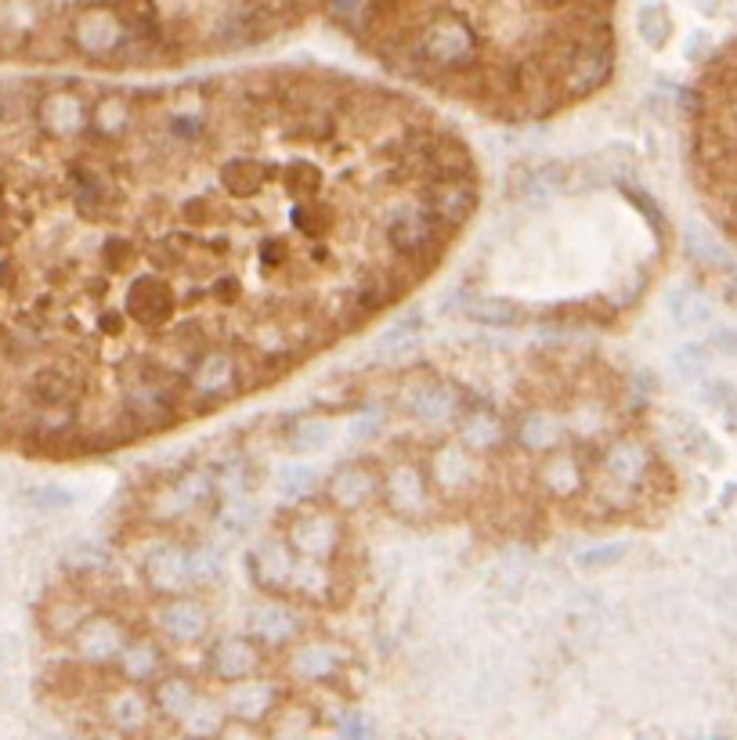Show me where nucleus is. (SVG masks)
Instances as JSON below:
<instances>
[{
  "label": "nucleus",
  "instance_id": "37",
  "mask_svg": "<svg viewBox=\"0 0 737 740\" xmlns=\"http://www.w3.org/2000/svg\"><path fill=\"white\" fill-rule=\"evenodd\" d=\"M420 337V315H406L401 322H395V326L387 329V337H379V351H390V347H406Z\"/></svg>",
  "mask_w": 737,
  "mask_h": 740
},
{
  "label": "nucleus",
  "instance_id": "13",
  "mask_svg": "<svg viewBox=\"0 0 737 740\" xmlns=\"http://www.w3.org/2000/svg\"><path fill=\"white\" fill-rule=\"evenodd\" d=\"M669 315L679 329H701L712 322V307L705 296L690 293V289H676V293L669 296Z\"/></svg>",
  "mask_w": 737,
  "mask_h": 740
},
{
  "label": "nucleus",
  "instance_id": "2",
  "mask_svg": "<svg viewBox=\"0 0 737 740\" xmlns=\"http://www.w3.org/2000/svg\"><path fill=\"white\" fill-rule=\"evenodd\" d=\"M73 44L80 54L95 58V62H101V58H109V54H120L126 48V26L120 19V11L117 8L80 11L73 19Z\"/></svg>",
  "mask_w": 737,
  "mask_h": 740
},
{
  "label": "nucleus",
  "instance_id": "23",
  "mask_svg": "<svg viewBox=\"0 0 737 740\" xmlns=\"http://www.w3.org/2000/svg\"><path fill=\"white\" fill-rule=\"evenodd\" d=\"M452 409H456V401L448 390H423L416 404H412V412H416L423 423H445L448 415H452Z\"/></svg>",
  "mask_w": 737,
  "mask_h": 740
},
{
  "label": "nucleus",
  "instance_id": "17",
  "mask_svg": "<svg viewBox=\"0 0 737 740\" xmlns=\"http://www.w3.org/2000/svg\"><path fill=\"white\" fill-rule=\"evenodd\" d=\"M264 178H268V170H264L261 163H253V159H232V163L225 167L221 173V181H225V189L232 192V195H250V192H257Z\"/></svg>",
  "mask_w": 737,
  "mask_h": 740
},
{
  "label": "nucleus",
  "instance_id": "30",
  "mask_svg": "<svg viewBox=\"0 0 737 740\" xmlns=\"http://www.w3.org/2000/svg\"><path fill=\"white\" fill-rule=\"evenodd\" d=\"M557 437H560V426L549 420V415H532V420H524L521 426V441L528 448H549V445H557Z\"/></svg>",
  "mask_w": 737,
  "mask_h": 740
},
{
  "label": "nucleus",
  "instance_id": "11",
  "mask_svg": "<svg viewBox=\"0 0 737 740\" xmlns=\"http://www.w3.org/2000/svg\"><path fill=\"white\" fill-rule=\"evenodd\" d=\"M148 582L156 589H164V593H174L184 582H189V557H181L178 549H159L153 560H148Z\"/></svg>",
  "mask_w": 737,
  "mask_h": 740
},
{
  "label": "nucleus",
  "instance_id": "12",
  "mask_svg": "<svg viewBox=\"0 0 737 740\" xmlns=\"http://www.w3.org/2000/svg\"><path fill=\"white\" fill-rule=\"evenodd\" d=\"M164 629L167 635H174V640H195V635L206 629V610L200 604H192V599H174V604H167L164 610Z\"/></svg>",
  "mask_w": 737,
  "mask_h": 740
},
{
  "label": "nucleus",
  "instance_id": "29",
  "mask_svg": "<svg viewBox=\"0 0 737 740\" xmlns=\"http://www.w3.org/2000/svg\"><path fill=\"white\" fill-rule=\"evenodd\" d=\"M673 365H676L679 376L701 379V376L709 373V351L701 343H687V347H679V351L673 354Z\"/></svg>",
  "mask_w": 737,
  "mask_h": 740
},
{
  "label": "nucleus",
  "instance_id": "26",
  "mask_svg": "<svg viewBox=\"0 0 737 740\" xmlns=\"http://www.w3.org/2000/svg\"><path fill=\"white\" fill-rule=\"evenodd\" d=\"M228 704H232L235 715H243V719H253V715H261L264 708L271 704V687H239L232 697H228Z\"/></svg>",
  "mask_w": 737,
  "mask_h": 740
},
{
  "label": "nucleus",
  "instance_id": "3",
  "mask_svg": "<svg viewBox=\"0 0 737 740\" xmlns=\"http://www.w3.org/2000/svg\"><path fill=\"white\" fill-rule=\"evenodd\" d=\"M437 235H442V225L434 221L427 206H406L387 217V242L409 260L427 257V250L437 246Z\"/></svg>",
  "mask_w": 737,
  "mask_h": 740
},
{
  "label": "nucleus",
  "instance_id": "4",
  "mask_svg": "<svg viewBox=\"0 0 737 740\" xmlns=\"http://www.w3.org/2000/svg\"><path fill=\"white\" fill-rule=\"evenodd\" d=\"M423 206L437 225H463L478 206L474 178H437L434 189L423 195Z\"/></svg>",
  "mask_w": 737,
  "mask_h": 740
},
{
  "label": "nucleus",
  "instance_id": "18",
  "mask_svg": "<svg viewBox=\"0 0 737 740\" xmlns=\"http://www.w3.org/2000/svg\"><path fill=\"white\" fill-rule=\"evenodd\" d=\"M431 473L437 481L445 484V488H452V484H463L467 473H470V459H467V445L463 448H442L434 459H431Z\"/></svg>",
  "mask_w": 737,
  "mask_h": 740
},
{
  "label": "nucleus",
  "instance_id": "15",
  "mask_svg": "<svg viewBox=\"0 0 737 740\" xmlns=\"http://www.w3.org/2000/svg\"><path fill=\"white\" fill-rule=\"evenodd\" d=\"M637 33L643 37L648 48H665L673 37V19L662 4H643L637 15Z\"/></svg>",
  "mask_w": 737,
  "mask_h": 740
},
{
  "label": "nucleus",
  "instance_id": "42",
  "mask_svg": "<svg viewBox=\"0 0 737 740\" xmlns=\"http://www.w3.org/2000/svg\"><path fill=\"white\" fill-rule=\"evenodd\" d=\"M33 499H37L44 510H65V506H73V495L62 492V488H37L33 492Z\"/></svg>",
  "mask_w": 737,
  "mask_h": 740
},
{
  "label": "nucleus",
  "instance_id": "22",
  "mask_svg": "<svg viewBox=\"0 0 737 740\" xmlns=\"http://www.w3.org/2000/svg\"><path fill=\"white\" fill-rule=\"evenodd\" d=\"M290 441L297 452H318V448H326L333 441V426L326 420H301Z\"/></svg>",
  "mask_w": 737,
  "mask_h": 740
},
{
  "label": "nucleus",
  "instance_id": "9",
  "mask_svg": "<svg viewBox=\"0 0 737 740\" xmlns=\"http://www.w3.org/2000/svg\"><path fill=\"white\" fill-rule=\"evenodd\" d=\"M604 473L615 484H637L643 473H648V452H643L640 445H632V441H621V445L612 448V452H607Z\"/></svg>",
  "mask_w": 737,
  "mask_h": 740
},
{
  "label": "nucleus",
  "instance_id": "21",
  "mask_svg": "<svg viewBox=\"0 0 737 740\" xmlns=\"http://www.w3.org/2000/svg\"><path fill=\"white\" fill-rule=\"evenodd\" d=\"M131 116H134V109H131V101H126V98H106V101H98L95 123H98L101 134H120V131H126Z\"/></svg>",
  "mask_w": 737,
  "mask_h": 740
},
{
  "label": "nucleus",
  "instance_id": "39",
  "mask_svg": "<svg viewBox=\"0 0 737 740\" xmlns=\"http://www.w3.org/2000/svg\"><path fill=\"white\" fill-rule=\"evenodd\" d=\"M687 253H690V257H698V260H705V264H723L720 246L705 235V231H698V228L687 231Z\"/></svg>",
  "mask_w": 737,
  "mask_h": 740
},
{
  "label": "nucleus",
  "instance_id": "38",
  "mask_svg": "<svg viewBox=\"0 0 737 740\" xmlns=\"http://www.w3.org/2000/svg\"><path fill=\"white\" fill-rule=\"evenodd\" d=\"M112 723L123 726V730H137V726L145 723V704L134 697V693H123V697L117 701V708L109 712Z\"/></svg>",
  "mask_w": 737,
  "mask_h": 740
},
{
  "label": "nucleus",
  "instance_id": "8",
  "mask_svg": "<svg viewBox=\"0 0 737 740\" xmlns=\"http://www.w3.org/2000/svg\"><path fill=\"white\" fill-rule=\"evenodd\" d=\"M76 643H80V654H87V657H109V654L123 651V632L112 626V621H106V618H90V621H84V626H80Z\"/></svg>",
  "mask_w": 737,
  "mask_h": 740
},
{
  "label": "nucleus",
  "instance_id": "36",
  "mask_svg": "<svg viewBox=\"0 0 737 740\" xmlns=\"http://www.w3.org/2000/svg\"><path fill=\"white\" fill-rule=\"evenodd\" d=\"M301 546L307 553H326L333 546V527H329V520L326 517H315V520H307V524L301 527Z\"/></svg>",
  "mask_w": 737,
  "mask_h": 740
},
{
  "label": "nucleus",
  "instance_id": "7",
  "mask_svg": "<svg viewBox=\"0 0 737 740\" xmlns=\"http://www.w3.org/2000/svg\"><path fill=\"white\" fill-rule=\"evenodd\" d=\"M40 123L55 134L84 131V101L73 95H51L40 101Z\"/></svg>",
  "mask_w": 737,
  "mask_h": 740
},
{
  "label": "nucleus",
  "instance_id": "1",
  "mask_svg": "<svg viewBox=\"0 0 737 740\" xmlns=\"http://www.w3.org/2000/svg\"><path fill=\"white\" fill-rule=\"evenodd\" d=\"M416 58L423 65L431 69H442V73H456V69H467L474 62L478 54V44H474V33L463 19L456 15H437L434 22L420 29V40H416Z\"/></svg>",
  "mask_w": 737,
  "mask_h": 740
},
{
  "label": "nucleus",
  "instance_id": "10",
  "mask_svg": "<svg viewBox=\"0 0 737 740\" xmlns=\"http://www.w3.org/2000/svg\"><path fill=\"white\" fill-rule=\"evenodd\" d=\"M232 384H235V362H232V357L221 354V351L206 354L200 362V373H195V395L214 398V395H225Z\"/></svg>",
  "mask_w": 737,
  "mask_h": 740
},
{
  "label": "nucleus",
  "instance_id": "33",
  "mask_svg": "<svg viewBox=\"0 0 737 740\" xmlns=\"http://www.w3.org/2000/svg\"><path fill=\"white\" fill-rule=\"evenodd\" d=\"M499 437H503L499 423L488 420V415H474V420L463 426V445L467 448H492Z\"/></svg>",
  "mask_w": 737,
  "mask_h": 740
},
{
  "label": "nucleus",
  "instance_id": "41",
  "mask_svg": "<svg viewBox=\"0 0 737 740\" xmlns=\"http://www.w3.org/2000/svg\"><path fill=\"white\" fill-rule=\"evenodd\" d=\"M286 184H290L293 192H307L318 184V170L311 163H290L286 167Z\"/></svg>",
  "mask_w": 737,
  "mask_h": 740
},
{
  "label": "nucleus",
  "instance_id": "32",
  "mask_svg": "<svg viewBox=\"0 0 737 740\" xmlns=\"http://www.w3.org/2000/svg\"><path fill=\"white\" fill-rule=\"evenodd\" d=\"M159 701H164V708L174 715H189L195 708V693L184 679H167V683L159 687Z\"/></svg>",
  "mask_w": 737,
  "mask_h": 740
},
{
  "label": "nucleus",
  "instance_id": "5",
  "mask_svg": "<svg viewBox=\"0 0 737 740\" xmlns=\"http://www.w3.org/2000/svg\"><path fill=\"white\" fill-rule=\"evenodd\" d=\"M607 76H612V51H607V44L579 40V48H575L560 80H564V90H568V95H590V90L601 87Z\"/></svg>",
  "mask_w": 737,
  "mask_h": 740
},
{
  "label": "nucleus",
  "instance_id": "19",
  "mask_svg": "<svg viewBox=\"0 0 737 740\" xmlns=\"http://www.w3.org/2000/svg\"><path fill=\"white\" fill-rule=\"evenodd\" d=\"M564 184H568V167L546 163L543 170L528 173V181L521 184V195H528V199H546V195H557Z\"/></svg>",
  "mask_w": 737,
  "mask_h": 740
},
{
  "label": "nucleus",
  "instance_id": "6",
  "mask_svg": "<svg viewBox=\"0 0 737 740\" xmlns=\"http://www.w3.org/2000/svg\"><path fill=\"white\" fill-rule=\"evenodd\" d=\"M131 315L142 326H159L170 315V286L159 275H145L131 289Z\"/></svg>",
  "mask_w": 737,
  "mask_h": 740
},
{
  "label": "nucleus",
  "instance_id": "28",
  "mask_svg": "<svg viewBox=\"0 0 737 740\" xmlns=\"http://www.w3.org/2000/svg\"><path fill=\"white\" fill-rule=\"evenodd\" d=\"M333 665H337V657H333L326 646H307V651L293 657V668L304 679H322L326 672H333Z\"/></svg>",
  "mask_w": 737,
  "mask_h": 740
},
{
  "label": "nucleus",
  "instance_id": "45",
  "mask_svg": "<svg viewBox=\"0 0 737 740\" xmlns=\"http://www.w3.org/2000/svg\"><path fill=\"white\" fill-rule=\"evenodd\" d=\"M727 300H730V304H737V275L727 282Z\"/></svg>",
  "mask_w": 737,
  "mask_h": 740
},
{
  "label": "nucleus",
  "instance_id": "40",
  "mask_svg": "<svg viewBox=\"0 0 737 740\" xmlns=\"http://www.w3.org/2000/svg\"><path fill=\"white\" fill-rule=\"evenodd\" d=\"M705 401L712 404V409H720L723 415H727V423L737 426V395H734V387H727V384H709L705 387Z\"/></svg>",
  "mask_w": 737,
  "mask_h": 740
},
{
  "label": "nucleus",
  "instance_id": "34",
  "mask_svg": "<svg viewBox=\"0 0 737 740\" xmlns=\"http://www.w3.org/2000/svg\"><path fill=\"white\" fill-rule=\"evenodd\" d=\"M156 665H159V657L153 646H131V651H123V668H126V676L131 679H145V676H153L156 672Z\"/></svg>",
  "mask_w": 737,
  "mask_h": 740
},
{
  "label": "nucleus",
  "instance_id": "31",
  "mask_svg": "<svg viewBox=\"0 0 737 740\" xmlns=\"http://www.w3.org/2000/svg\"><path fill=\"white\" fill-rule=\"evenodd\" d=\"M311 488H315V470L311 466H297V462H290V466L279 470V492L282 495L301 499V495H307Z\"/></svg>",
  "mask_w": 737,
  "mask_h": 740
},
{
  "label": "nucleus",
  "instance_id": "25",
  "mask_svg": "<svg viewBox=\"0 0 737 740\" xmlns=\"http://www.w3.org/2000/svg\"><path fill=\"white\" fill-rule=\"evenodd\" d=\"M390 492H395V506H401V510L423 506V477L416 470H398L395 481H390Z\"/></svg>",
  "mask_w": 737,
  "mask_h": 740
},
{
  "label": "nucleus",
  "instance_id": "20",
  "mask_svg": "<svg viewBox=\"0 0 737 740\" xmlns=\"http://www.w3.org/2000/svg\"><path fill=\"white\" fill-rule=\"evenodd\" d=\"M368 492H373V477L359 466H348L337 477V484H333V495H337L340 506H362L368 499Z\"/></svg>",
  "mask_w": 737,
  "mask_h": 740
},
{
  "label": "nucleus",
  "instance_id": "16",
  "mask_svg": "<svg viewBox=\"0 0 737 740\" xmlns=\"http://www.w3.org/2000/svg\"><path fill=\"white\" fill-rule=\"evenodd\" d=\"M467 318L478 326H514V322H521V307L510 300H470Z\"/></svg>",
  "mask_w": 737,
  "mask_h": 740
},
{
  "label": "nucleus",
  "instance_id": "35",
  "mask_svg": "<svg viewBox=\"0 0 737 740\" xmlns=\"http://www.w3.org/2000/svg\"><path fill=\"white\" fill-rule=\"evenodd\" d=\"M543 481L549 484L553 492H571L575 488V462L568 456H553L543 470Z\"/></svg>",
  "mask_w": 737,
  "mask_h": 740
},
{
  "label": "nucleus",
  "instance_id": "43",
  "mask_svg": "<svg viewBox=\"0 0 737 740\" xmlns=\"http://www.w3.org/2000/svg\"><path fill=\"white\" fill-rule=\"evenodd\" d=\"M326 4H329V11L337 19L351 22V19H359V11L365 8V0H326Z\"/></svg>",
  "mask_w": 737,
  "mask_h": 740
},
{
  "label": "nucleus",
  "instance_id": "27",
  "mask_svg": "<svg viewBox=\"0 0 737 740\" xmlns=\"http://www.w3.org/2000/svg\"><path fill=\"white\" fill-rule=\"evenodd\" d=\"M626 553H629L626 542H607V546L582 549L579 557H575V568H579V571H601V568H612V563H618Z\"/></svg>",
  "mask_w": 737,
  "mask_h": 740
},
{
  "label": "nucleus",
  "instance_id": "24",
  "mask_svg": "<svg viewBox=\"0 0 737 740\" xmlns=\"http://www.w3.org/2000/svg\"><path fill=\"white\" fill-rule=\"evenodd\" d=\"M257 574H261L264 585H275V582H282V578L290 574V560H286L282 546L264 542V546L257 549Z\"/></svg>",
  "mask_w": 737,
  "mask_h": 740
},
{
  "label": "nucleus",
  "instance_id": "14",
  "mask_svg": "<svg viewBox=\"0 0 737 740\" xmlns=\"http://www.w3.org/2000/svg\"><path fill=\"white\" fill-rule=\"evenodd\" d=\"M214 665L225 679H246L253 672V665H257V654H253V646L246 640H228L217 646Z\"/></svg>",
  "mask_w": 737,
  "mask_h": 740
},
{
  "label": "nucleus",
  "instance_id": "44",
  "mask_svg": "<svg viewBox=\"0 0 737 740\" xmlns=\"http://www.w3.org/2000/svg\"><path fill=\"white\" fill-rule=\"evenodd\" d=\"M709 343L716 347L720 354H737V329H716Z\"/></svg>",
  "mask_w": 737,
  "mask_h": 740
}]
</instances>
